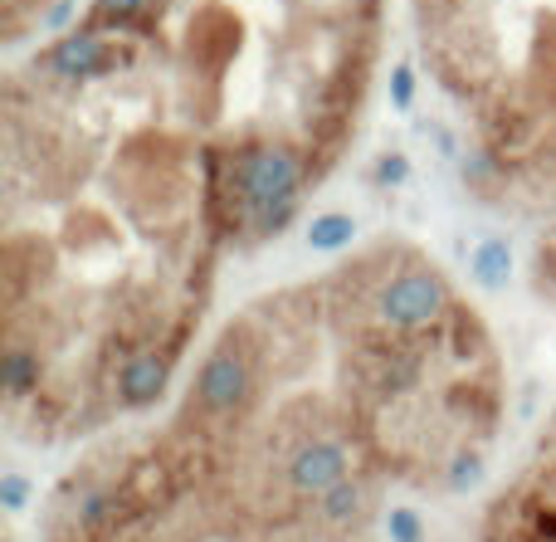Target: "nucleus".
Returning <instances> with one entry per match:
<instances>
[{
  "label": "nucleus",
  "mask_w": 556,
  "mask_h": 542,
  "mask_svg": "<svg viewBox=\"0 0 556 542\" xmlns=\"http://www.w3.org/2000/svg\"><path fill=\"white\" fill-rule=\"evenodd\" d=\"M74 20V0H0V35L15 54L29 35H59Z\"/></svg>",
  "instance_id": "obj_6"
},
{
  "label": "nucleus",
  "mask_w": 556,
  "mask_h": 542,
  "mask_svg": "<svg viewBox=\"0 0 556 542\" xmlns=\"http://www.w3.org/2000/svg\"><path fill=\"white\" fill-rule=\"evenodd\" d=\"M201 137L235 254L278 244L371 123L386 0H88Z\"/></svg>",
  "instance_id": "obj_3"
},
{
  "label": "nucleus",
  "mask_w": 556,
  "mask_h": 542,
  "mask_svg": "<svg viewBox=\"0 0 556 542\" xmlns=\"http://www.w3.org/2000/svg\"><path fill=\"white\" fill-rule=\"evenodd\" d=\"M532 293L556 308V220L538 225V244H532Z\"/></svg>",
  "instance_id": "obj_7"
},
{
  "label": "nucleus",
  "mask_w": 556,
  "mask_h": 542,
  "mask_svg": "<svg viewBox=\"0 0 556 542\" xmlns=\"http://www.w3.org/2000/svg\"><path fill=\"white\" fill-rule=\"evenodd\" d=\"M513 371L410 235H371L211 328L156 416L78 450L35 542H386L489 479Z\"/></svg>",
  "instance_id": "obj_1"
},
{
  "label": "nucleus",
  "mask_w": 556,
  "mask_h": 542,
  "mask_svg": "<svg viewBox=\"0 0 556 542\" xmlns=\"http://www.w3.org/2000/svg\"><path fill=\"white\" fill-rule=\"evenodd\" d=\"M454 181L498 220H556V0H410Z\"/></svg>",
  "instance_id": "obj_4"
},
{
  "label": "nucleus",
  "mask_w": 556,
  "mask_h": 542,
  "mask_svg": "<svg viewBox=\"0 0 556 542\" xmlns=\"http://www.w3.org/2000/svg\"><path fill=\"white\" fill-rule=\"evenodd\" d=\"M235 260L201 137L103 29L68 20L0 84L5 436L78 455L156 416Z\"/></svg>",
  "instance_id": "obj_2"
},
{
  "label": "nucleus",
  "mask_w": 556,
  "mask_h": 542,
  "mask_svg": "<svg viewBox=\"0 0 556 542\" xmlns=\"http://www.w3.org/2000/svg\"><path fill=\"white\" fill-rule=\"evenodd\" d=\"M459 542H556V411L479 499Z\"/></svg>",
  "instance_id": "obj_5"
}]
</instances>
